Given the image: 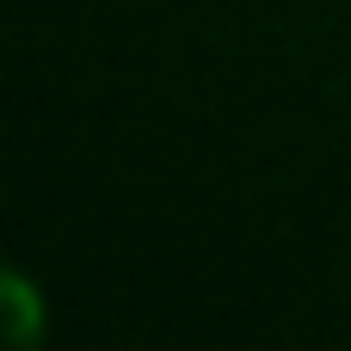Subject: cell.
I'll return each instance as SVG.
<instances>
[{
  "instance_id": "obj_1",
  "label": "cell",
  "mask_w": 351,
  "mask_h": 351,
  "mask_svg": "<svg viewBox=\"0 0 351 351\" xmlns=\"http://www.w3.org/2000/svg\"><path fill=\"white\" fill-rule=\"evenodd\" d=\"M0 296H6V315H12V346H37V333H43V296H37V284L25 271H6Z\"/></svg>"
}]
</instances>
